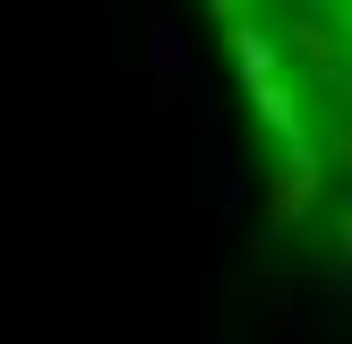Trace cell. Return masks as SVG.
Masks as SVG:
<instances>
[{"mask_svg":"<svg viewBox=\"0 0 352 344\" xmlns=\"http://www.w3.org/2000/svg\"><path fill=\"white\" fill-rule=\"evenodd\" d=\"M146 61H155V78H164V86H181V69H189V34H181V17H164V9L146 17Z\"/></svg>","mask_w":352,"mask_h":344,"instance_id":"7a4b0ae2","label":"cell"},{"mask_svg":"<svg viewBox=\"0 0 352 344\" xmlns=\"http://www.w3.org/2000/svg\"><path fill=\"white\" fill-rule=\"evenodd\" d=\"M309 198H318V155H309V147H292V164H284V181L267 189V224H292V215H301Z\"/></svg>","mask_w":352,"mask_h":344,"instance_id":"6da1fadb","label":"cell"}]
</instances>
